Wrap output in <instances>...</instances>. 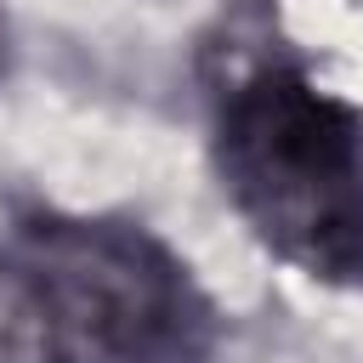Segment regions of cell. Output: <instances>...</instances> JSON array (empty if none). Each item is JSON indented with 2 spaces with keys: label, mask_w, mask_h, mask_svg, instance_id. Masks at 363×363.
<instances>
[{
  "label": "cell",
  "mask_w": 363,
  "mask_h": 363,
  "mask_svg": "<svg viewBox=\"0 0 363 363\" xmlns=\"http://www.w3.org/2000/svg\"><path fill=\"white\" fill-rule=\"evenodd\" d=\"M210 159L244 227L318 284H363V119L261 11L204 45Z\"/></svg>",
  "instance_id": "obj_1"
},
{
  "label": "cell",
  "mask_w": 363,
  "mask_h": 363,
  "mask_svg": "<svg viewBox=\"0 0 363 363\" xmlns=\"http://www.w3.org/2000/svg\"><path fill=\"white\" fill-rule=\"evenodd\" d=\"M74 363H204L216 306L187 261L136 221L34 210L6 233Z\"/></svg>",
  "instance_id": "obj_2"
},
{
  "label": "cell",
  "mask_w": 363,
  "mask_h": 363,
  "mask_svg": "<svg viewBox=\"0 0 363 363\" xmlns=\"http://www.w3.org/2000/svg\"><path fill=\"white\" fill-rule=\"evenodd\" d=\"M0 363H74L28 267L0 244Z\"/></svg>",
  "instance_id": "obj_3"
},
{
  "label": "cell",
  "mask_w": 363,
  "mask_h": 363,
  "mask_svg": "<svg viewBox=\"0 0 363 363\" xmlns=\"http://www.w3.org/2000/svg\"><path fill=\"white\" fill-rule=\"evenodd\" d=\"M6 51H11V45H6V17H0V74H6Z\"/></svg>",
  "instance_id": "obj_4"
}]
</instances>
